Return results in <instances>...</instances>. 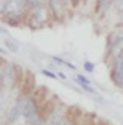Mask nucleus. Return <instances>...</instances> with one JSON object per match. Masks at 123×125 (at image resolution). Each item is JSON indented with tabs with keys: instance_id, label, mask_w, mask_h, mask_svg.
I'll list each match as a JSON object with an SVG mask.
<instances>
[{
	"instance_id": "8",
	"label": "nucleus",
	"mask_w": 123,
	"mask_h": 125,
	"mask_svg": "<svg viewBox=\"0 0 123 125\" xmlns=\"http://www.w3.org/2000/svg\"><path fill=\"white\" fill-rule=\"evenodd\" d=\"M99 2H101V3H104V2H105V0H99Z\"/></svg>"
},
{
	"instance_id": "2",
	"label": "nucleus",
	"mask_w": 123,
	"mask_h": 125,
	"mask_svg": "<svg viewBox=\"0 0 123 125\" xmlns=\"http://www.w3.org/2000/svg\"><path fill=\"white\" fill-rule=\"evenodd\" d=\"M53 60H56V62H59V63H63L65 66H68V68H71V69H75L77 66L74 65V63H71V62H68V60H63V59H60V57H53Z\"/></svg>"
},
{
	"instance_id": "6",
	"label": "nucleus",
	"mask_w": 123,
	"mask_h": 125,
	"mask_svg": "<svg viewBox=\"0 0 123 125\" xmlns=\"http://www.w3.org/2000/svg\"><path fill=\"white\" fill-rule=\"evenodd\" d=\"M0 53H2V54H8V51L5 48H2V47H0Z\"/></svg>"
},
{
	"instance_id": "3",
	"label": "nucleus",
	"mask_w": 123,
	"mask_h": 125,
	"mask_svg": "<svg viewBox=\"0 0 123 125\" xmlns=\"http://www.w3.org/2000/svg\"><path fill=\"white\" fill-rule=\"evenodd\" d=\"M84 69L87 71V73H93L95 71V63L93 62H89V60L84 62Z\"/></svg>"
},
{
	"instance_id": "4",
	"label": "nucleus",
	"mask_w": 123,
	"mask_h": 125,
	"mask_svg": "<svg viewBox=\"0 0 123 125\" xmlns=\"http://www.w3.org/2000/svg\"><path fill=\"white\" fill-rule=\"evenodd\" d=\"M42 74L50 77V78H57V74H54L53 71H48V69H42Z\"/></svg>"
},
{
	"instance_id": "9",
	"label": "nucleus",
	"mask_w": 123,
	"mask_h": 125,
	"mask_svg": "<svg viewBox=\"0 0 123 125\" xmlns=\"http://www.w3.org/2000/svg\"><path fill=\"white\" fill-rule=\"evenodd\" d=\"M0 32H5V30H2V29H0Z\"/></svg>"
},
{
	"instance_id": "1",
	"label": "nucleus",
	"mask_w": 123,
	"mask_h": 125,
	"mask_svg": "<svg viewBox=\"0 0 123 125\" xmlns=\"http://www.w3.org/2000/svg\"><path fill=\"white\" fill-rule=\"evenodd\" d=\"M111 78L113 82L116 83L119 87H122V78H123V68H122V54L116 56V65L113 68V73H111Z\"/></svg>"
},
{
	"instance_id": "5",
	"label": "nucleus",
	"mask_w": 123,
	"mask_h": 125,
	"mask_svg": "<svg viewBox=\"0 0 123 125\" xmlns=\"http://www.w3.org/2000/svg\"><path fill=\"white\" fill-rule=\"evenodd\" d=\"M80 86H81L83 89H86L87 92H90V94H96V91H95V89H93L90 84H80Z\"/></svg>"
},
{
	"instance_id": "7",
	"label": "nucleus",
	"mask_w": 123,
	"mask_h": 125,
	"mask_svg": "<svg viewBox=\"0 0 123 125\" xmlns=\"http://www.w3.org/2000/svg\"><path fill=\"white\" fill-rule=\"evenodd\" d=\"M57 75H59V77H62V78H68V77H66L65 74H62V73H60V74H57Z\"/></svg>"
},
{
	"instance_id": "10",
	"label": "nucleus",
	"mask_w": 123,
	"mask_h": 125,
	"mask_svg": "<svg viewBox=\"0 0 123 125\" xmlns=\"http://www.w3.org/2000/svg\"><path fill=\"white\" fill-rule=\"evenodd\" d=\"M63 125H65V124H63Z\"/></svg>"
}]
</instances>
